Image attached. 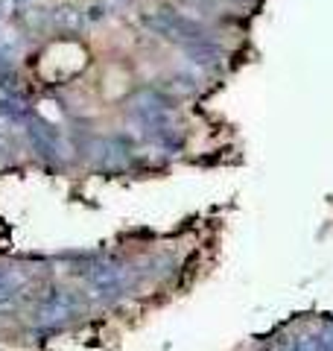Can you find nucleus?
<instances>
[{"mask_svg": "<svg viewBox=\"0 0 333 351\" xmlns=\"http://www.w3.org/2000/svg\"><path fill=\"white\" fill-rule=\"evenodd\" d=\"M278 351H286V348H278Z\"/></svg>", "mask_w": 333, "mask_h": 351, "instance_id": "nucleus-8", "label": "nucleus"}, {"mask_svg": "<svg viewBox=\"0 0 333 351\" xmlns=\"http://www.w3.org/2000/svg\"><path fill=\"white\" fill-rule=\"evenodd\" d=\"M85 278H88V284H91V287H94L97 293L108 295V293H117L120 287H123V281H126V269L120 267L117 261L99 258V261H94L91 267H88Z\"/></svg>", "mask_w": 333, "mask_h": 351, "instance_id": "nucleus-2", "label": "nucleus"}, {"mask_svg": "<svg viewBox=\"0 0 333 351\" xmlns=\"http://www.w3.org/2000/svg\"><path fill=\"white\" fill-rule=\"evenodd\" d=\"M32 117L29 106L15 97L12 91H0V120H9V123H27Z\"/></svg>", "mask_w": 333, "mask_h": 351, "instance_id": "nucleus-4", "label": "nucleus"}, {"mask_svg": "<svg viewBox=\"0 0 333 351\" xmlns=\"http://www.w3.org/2000/svg\"><path fill=\"white\" fill-rule=\"evenodd\" d=\"M0 3H3V0H0Z\"/></svg>", "mask_w": 333, "mask_h": 351, "instance_id": "nucleus-9", "label": "nucleus"}, {"mask_svg": "<svg viewBox=\"0 0 333 351\" xmlns=\"http://www.w3.org/2000/svg\"><path fill=\"white\" fill-rule=\"evenodd\" d=\"M286 351H321V348H319L316 334H295L290 339V346H286Z\"/></svg>", "mask_w": 333, "mask_h": 351, "instance_id": "nucleus-6", "label": "nucleus"}, {"mask_svg": "<svg viewBox=\"0 0 333 351\" xmlns=\"http://www.w3.org/2000/svg\"><path fill=\"white\" fill-rule=\"evenodd\" d=\"M27 135H29L32 147H36V152L41 158H47V161L59 158V132H56L53 126L41 123V120H36V117H29L27 120Z\"/></svg>", "mask_w": 333, "mask_h": 351, "instance_id": "nucleus-3", "label": "nucleus"}, {"mask_svg": "<svg viewBox=\"0 0 333 351\" xmlns=\"http://www.w3.org/2000/svg\"><path fill=\"white\" fill-rule=\"evenodd\" d=\"M82 307L85 304H82V299L76 293H71V290H53L47 299L38 304L36 322L41 328H59L64 322H71L73 316H79Z\"/></svg>", "mask_w": 333, "mask_h": 351, "instance_id": "nucleus-1", "label": "nucleus"}, {"mask_svg": "<svg viewBox=\"0 0 333 351\" xmlns=\"http://www.w3.org/2000/svg\"><path fill=\"white\" fill-rule=\"evenodd\" d=\"M9 156V144L3 141V135H0V158H6Z\"/></svg>", "mask_w": 333, "mask_h": 351, "instance_id": "nucleus-7", "label": "nucleus"}, {"mask_svg": "<svg viewBox=\"0 0 333 351\" xmlns=\"http://www.w3.org/2000/svg\"><path fill=\"white\" fill-rule=\"evenodd\" d=\"M53 21H56V27H59V29H68V32H79L85 27V15L76 12V9H71V6L56 9Z\"/></svg>", "mask_w": 333, "mask_h": 351, "instance_id": "nucleus-5", "label": "nucleus"}]
</instances>
